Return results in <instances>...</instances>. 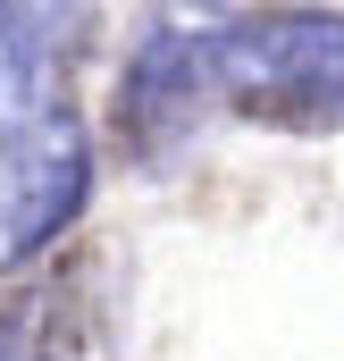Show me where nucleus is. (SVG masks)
Returning <instances> with one entry per match:
<instances>
[{
  "label": "nucleus",
  "mask_w": 344,
  "mask_h": 361,
  "mask_svg": "<svg viewBox=\"0 0 344 361\" xmlns=\"http://www.w3.org/2000/svg\"><path fill=\"white\" fill-rule=\"evenodd\" d=\"M85 193H92V143L68 101L8 126L0 135V261H25L51 235H68Z\"/></svg>",
  "instance_id": "obj_2"
},
{
  "label": "nucleus",
  "mask_w": 344,
  "mask_h": 361,
  "mask_svg": "<svg viewBox=\"0 0 344 361\" xmlns=\"http://www.w3.org/2000/svg\"><path fill=\"white\" fill-rule=\"evenodd\" d=\"M202 118V51H193V25L185 17H152L135 59H126V85H118V126L135 152H160L185 126Z\"/></svg>",
  "instance_id": "obj_3"
},
{
  "label": "nucleus",
  "mask_w": 344,
  "mask_h": 361,
  "mask_svg": "<svg viewBox=\"0 0 344 361\" xmlns=\"http://www.w3.org/2000/svg\"><path fill=\"white\" fill-rule=\"evenodd\" d=\"M85 25H92L85 8H0V135L68 101L59 76H68Z\"/></svg>",
  "instance_id": "obj_4"
},
{
  "label": "nucleus",
  "mask_w": 344,
  "mask_h": 361,
  "mask_svg": "<svg viewBox=\"0 0 344 361\" xmlns=\"http://www.w3.org/2000/svg\"><path fill=\"white\" fill-rule=\"evenodd\" d=\"M193 51H202V101L294 135L344 126V17L328 8L202 17Z\"/></svg>",
  "instance_id": "obj_1"
}]
</instances>
